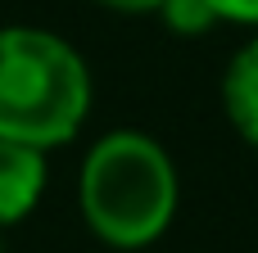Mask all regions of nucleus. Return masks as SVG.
<instances>
[{
    "label": "nucleus",
    "instance_id": "6",
    "mask_svg": "<svg viewBox=\"0 0 258 253\" xmlns=\"http://www.w3.org/2000/svg\"><path fill=\"white\" fill-rule=\"evenodd\" d=\"M218 9V18H236V23H258V0H209Z\"/></svg>",
    "mask_w": 258,
    "mask_h": 253
},
{
    "label": "nucleus",
    "instance_id": "5",
    "mask_svg": "<svg viewBox=\"0 0 258 253\" xmlns=\"http://www.w3.org/2000/svg\"><path fill=\"white\" fill-rule=\"evenodd\" d=\"M163 14H168V23L177 32H204L218 18V9L209 0H163Z\"/></svg>",
    "mask_w": 258,
    "mask_h": 253
},
{
    "label": "nucleus",
    "instance_id": "3",
    "mask_svg": "<svg viewBox=\"0 0 258 253\" xmlns=\"http://www.w3.org/2000/svg\"><path fill=\"white\" fill-rule=\"evenodd\" d=\"M45 186V163L36 145L0 136V222H18Z\"/></svg>",
    "mask_w": 258,
    "mask_h": 253
},
{
    "label": "nucleus",
    "instance_id": "4",
    "mask_svg": "<svg viewBox=\"0 0 258 253\" xmlns=\"http://www.w3.org/2000/svg\"><path fill=\"white\" fill-rule=\"evenodd\" d=\"M222 95H227V113H231V122L240 127V136H245L249 145H258V41L245 45V50L236 54V63L227 68Z\"/></svg>",
    "mask_w": 258,
    "mask_h": 253
},
{
    "label": "nucleus",
    "instance_id": "7",
    "mask_svg": "<svg viewBox=\"0 0 258 253\" xmlns=\"http://www.w3.org/2000/svg\"><path fill=\"white\" fill-rule=\"evenodd\" d=\"M104 5H113V9H163V0H104Z\"/></svg>",
    "mask_w": 258,
    "mask_h": 253
},
{
    "label": "nucleus",
    "instance_id": "2",
    "mask_svg": "<svg viewBox=\"0 0 258 253\" xmlns=\"http://www.w3.org/2000/svg\"><path fill=\"white\" fill-rule=\"evenodd\" d=\"M177 204V177L163 149L145 136H104L82 172V208L100 240L136 249L150 244Z\"/></svg>",
    "mask_w": 258,
    "mask_h": 253
},
{
    "label": "nucleus",
    "instance_id": "1",
    "mask_svg": "<svg viewBox=\"0 0 258 253\" xmlns=\"http://www.w3.org/2000/svg\"><path fill=\"white\" fill-rule=\"evenodd\" d=\"M91 86L82 59L50 32H0V136L23 145H59L77 131Z\"/></svg>",
    "mask_w": 258,
    "mask_h": 253
}]
</instances>
